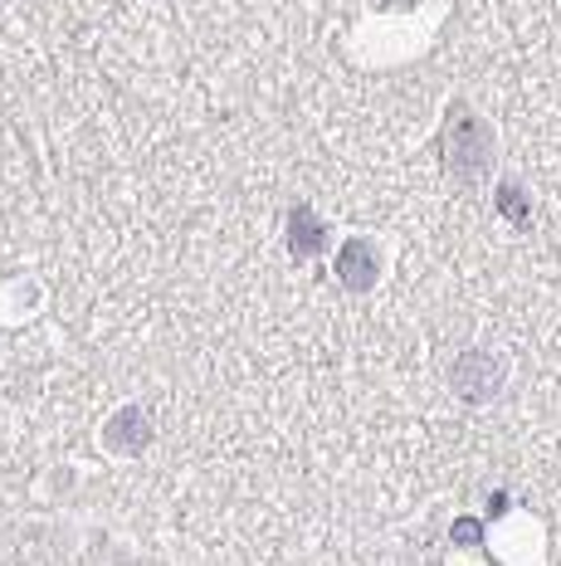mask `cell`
Instances as JSON below:
<instances>
[{
	"instance_id": "obj_1",
	"label": "cell",
	"mask_w": 561,
	"mask_h": 566,
	"mask_svg": "<svg viewBox=\"0 0 561 566\" xmlns=\"http://www.w3.org/2000/svg\"><path fill=\"white\" fill-rule=\"evenodd\" d=\"M440 147H444V167H449L454 181H464V186L484 181L488 167H494V137H488V127L478 123L464 103H454L449 117H444Z\"/></svg>"
},
{
	"instance_id": "obj_6",
	"label": "cell",
	"mask_w": 561,
	"mask_h": 566,
	"mask_svg": "<svg viewBox=\"0 0 561 566\" xmlns=\"http://www.w3.org/2000/svg\"><path fill=\"white\" fill-rule=\"evenodd\" d=\"M502 216H508L512 226L528 220V200H518V186H502Z\"/></svg>"
},
{
	"instance_id": "obj_2",
	"label": "cell",
	"mask_w": 561,
	"mask_h": 566,
	"mask_svg": "<svg viewBox=\"0 0 561 566\" xmlns=\"http://www.w3.org/2000/svg\"><path fill=\"white\" fill-rule=\"evenodd\" d=\"M449 381L464 400H488L502 386V357H494V352H464V357L454 361Z\"/></svg>"
},
{
	"instance_id": "obj_4",
	"label": "cell",
	"mask_w": 561,
	"mask_h": 566,
	"mask_svg": "<svg viewBox=\"0 0 561 566\" xmlns=\"http://www.w3.org/2000/svg\"><path fill=\"white\" fill-rule=\"evenodd\" d=\"M147 440H151V420L137 406H127V410H118V416L108 420V444L118 454H137Z\"/></svg>"
},
{
	"instance_id": "obj_3",
	"label": "cell",
	"mask_w": 561,
	"mask_h": 566,
	"mask_svg": "<svg viewBox=\"0 0 561 566\" xmlns=\"http://www.w3.org/2000/svg\"><path fill=\"white\" fill-rule=\"evenodd\" d=\"M337 274L352 293H367L377 283V254H371L367 240H347L342 244V259H337Z\"/></svg>"
},
{
	"instance_id": "obj_5",
	"label": "cell",
	"mask_w": 561,
	"mask_h": 566,
	"mask_svg": "<svg viewBox=\"0 0 561 566\" xmlns=\"http://www.w3.org/2000/svg\"><path fill=\"white\" fill-rule=\"evenodd\" d=\"M288 250L298 259H313L322 250V226L313 220L308 206H294V216H288Z\"/></svg>"
}]
</instances>
